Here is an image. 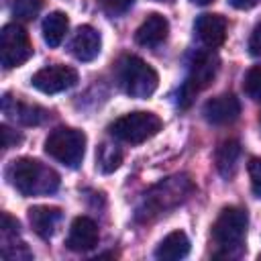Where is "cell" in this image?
Instances as JSON below:
<instances>
[{
    "instance_id": "cell-1",
    "label": "cell",
    "mask_w": 261,
    "mask_h": 261,
    "mask_svg": "<svg viewBox=\"0 0 261 261\" xmlns=\"http://www.w3.org/2000/svg\"><path fill=\"white\" fill-rule=\"evenodd\" d=\"M6 177L22 196H47L59 188L57 171L31 157L12 161L6 169Z\"/></svg>"
},
{
    "instance_id": "cell-2",
    "label": "cell",
    "mask_w": 261,
    "mask_h": 261,
    "mask_svg": "<svg viewBox=\"0 0 261 261\" xmlns=\"http://www.w3.org/2000/svg\"><path fill=\"white\" fill-rule=\"evenodd\" d=\"M116 77L122 92L133 98H149L159 84L157 71L137 55H126L118 61Z\"/></svg>"
},
{
    "instance_id": "cell-3",
    "label": "cell",
    "mask_w": 261,
    "mask_h": 261,
    "mask_svg": "<svg viewBox=\"0 0 261 261\" xmlns=\"http://www.w3.org/2000/svg\"><path fill=\"white\" fill-rule=\"evenodd\" d=\"M218 65H220V59L214 53V49H202L194 53L188 67L186 82L179 88V106H188L196 94H200L204 88L210 86V82L218 71Z\"/></svg>"
},
{
    "instance_id": "cell-4",
    "label": "cell",
    "mask_w": 261,
    "mask_h": 261,
    "mask_svg": "<svg viewBox=\"0 0 261 261\" xmlns=\"http://www.w3.org/2000/svg\"><path fill=\"white\" fill-rule=\"evenodd\" d=\"M45 153L67 167H77L86 153V135L77 128L59 126L45 139Z\"/></svg>"
},
{
    "instance_id": "cell-5",
    "label": "cell",
    "mask_w": 261,
    "mask_h": 261,
    "mask_svg": "<svg viewBox=\"0 0 261 261\" xmlns=\"http://www.w3.org/2000/svg\"><path fill=\"white\" fill-rule=\"evenodd\" d=\"M159 130H161V118L153 112H143V110L128 112L110 124V135L130 145L145 143L151 137H155Z\"/></svg>"
},
{
    "instance_id": "cell-6",
    "label": "cell",
    "mask_w": 261,
    "mask_h": 261,
    "mask_svg": "<svg viewBox=\"0 0 261 261\" xmlns=\"http://www.w3.org/2000/svg\"><path fill=\"white\" fill-rule=\"evenodd\" d=\"M247 224H249L247 212L239 206H228L218 214L212 226V237L222 251L230 253L243 245L247 234Z\"/></svg>"
},
{
    "instance_id": "cell-7",
    "label": "cell",
    "mask_w": 261,
    "mask_h": 261,
    "mask_svg": "<svg viewBox=\"0 0 261 261\" xmlns=\"http://www.w3.org/2000/svg\"><path fill=\"white\" fill-rule=\"evenodd\" d=\"M190 190H192V186L186 177H181V175L169 177V179L161 181L159 186H155L145 196V206L139 208V214H143L145 218H149L151 214H159V212L179 204Z\"/></svg>"
},
{
    "instance_id": "cell-8",
    "label": "cell",
    "mask_w": 261,
    "mask_h": 261,
    "mask_svg": "<svg viewBox=\"0 0 261 261\" xmlns=\"http://www.w3.org/2000/svg\"><path fill=\"white\" fill-rule=\"evenodd\" d=\"M33 55V45L20 24H6L0 33V61L6 69L22 65Z\"/></svg>"
},
{
    "instance_id": "cell-9",
    "label": "cell",
    "mask_w": 261,
    "mask_h": 261,
    "mask_svg": "<svg viewBox=\"0 0 261 261\" xmlns=\"http://www.w3.org/2000/svg\"><path fill=\"white\" fill-rule=\"evenodd\" d=\"M31 84L43 94H57L77 84V71L69 65H59V63L47 65L31 77Z\"/></svg>"
},
{
    "instance_id": "cell-10",
    "label": "cell",
    "mask_w": 261,
    "mask_h": 261,
    "mask_svg": "<svg viewBox=\"0 0 261 261\" xmlns=\"http://www.w3.org/2000/svg\"><path fill=\"white\" fill-rule=\"evenodd\" d=\"M204 118L210 124H228L239 118L241 114V102L232 94H220L210 98L202 108Z\"/></svg>"
},
{
    "instance_id": "cell-11",
    "label": "cell",
    "mask_w": 261,
    "mask_h": 261,
    "mask_svg": "<svg viewBox=\"0 0 261 261\" xmlns=\"http://www.w3.org/2000/svg\"><path fill=\"white\" fill-rule=\"evenodd\" d=\"M98 237H100V234H98L96 222H94L92 218H88V216H77V218L71 222V226H69L65 245H67V249L82 253V251L94 249V247L98 245Z\"/></svg>"
},
{
    "instance_id": "cell-12",
    "label": "cell",
    "mask_w": 261,
    "mask_h": 261,
    "mask_svg": "<svg viewBox=\"0 0 261 261\" xmlns=\"http://www.w3.org/2000/svg\"><path fill=\"white\" fill-rule=\"evenodd\" d=\"M100 47H102L100 33L94 27H90V24L77 27V31L73 33L71 43H69V51H71V55L77 61H92V59H96L98 53H100Z\"/></svg>"
},
{
    "instance_id": "cell-13",
    "label": "cell",
    "mask_w": 261,
    "mask_h": 261,
    "mask_svg": "<svg viewBox=\"0 0 261 261\" xmlns=\"http://www.w3.org/2000/svg\"><path fill=\"white\" fill-rule=\"evenodd\" d=\"M194 31L208 49H216L226 39V20L220 14H200L194 22Z\"/></svg>"
},
{
    "instance_id": "cell-14",
    "label": "cell",
    "mask_w": 261,
    "mask_h": 261,
    "mask_svg": "<svg viewBox=\"0 0 261 261\" xmlns=\"http://www.w3.org/2000/svg\"><path fill=\"white\" fill-rule=\"evenodd\" d=\"M167 33H169V22H167V18L161 16V14H157V12H153V14H149V16L141 22V27L137 29L135 41H137L139 45H143V47H157V45H161V43L167 39Z\"/></svg>"
},
{
    "instance_id": "cell-15",
    "label": "cell",
    "mask_w": 261,
    "mask_h": 261,
    "mask_svg": "<svg viewBox=\"0 0 261 261\" xmlns=\"http://www.w3.org/2000/svg\"><path fill=\"white\" fill-rule=\"evenodd\" d=\"M2 110L8 118L20 122V124H41L47 118V110L35 106V104H24L18 102L10 96H4L2 100Z\"/></svg>"
},
{
    "instance_id": "cell-16",
    "label": "cell",
    "mask_w": 261,
    "mask_h": 261,
    "mask_svg": "<svg viewBox=\"0 0 261 261\" xmlns=\"http://www.w3.org/2000/svg\"><path fill=\"white\" fill-rule=\"evenodd\" d=\"M61 220V210L55 206H33L29 210V222L41 239H49Z\"/></svg>"
},
{
    "instance_id": "cell-17",
    "label": "cell",
    "mask_w": 261,
    "mask_h": 261,
    "mask_svg": "<svg viewBox=\"0 0 261 261\" xmlns=\"http://www.w3.org/2000/svg\"><path fill=\"white\" fill-rule=\"evenodd\" d=\"M188 253H190V239L181 230L169 232L155 249V257L163 261H177L184 259Z\"/></svg>"
},
{
    "instance_id": "cell-18",
    "label": "cell",
    "mask_w": 261,
    "mask_h": 261,
    "mask_svg": "<svg viewBox=\"0 0 261 261\" xmlns=\"http://www.w3.org/2000/svg\"><path fill=\"white\" fill-rule=\"evenodd\" d=\"M239 155H241V147L237 141H224L220 143V147L216 149V169L220 171L222 177H232L237 171V163H239Z\"/></svg>"
},
{
    "instance_id": "cell-19",
    "label": "cell",
    "mask_w": 261,
    "mask_h": 261,
    "mask_svg": "<svg viewBox=\"0 0 261 261\" xmlns=\"http://www.w3.org/2000/svg\"><path fill=\"white\" fill-rule=\"evenodd\" d=\"M67 27H69V20L63 12L55 10L51 12L45 20H43V39L49 47H57L61 45L65 33H67Z\"/></svg>"
},
{
    "instance_id": "cell-20",
    "label": "cell",
    "mask_w": 261,
    "mask_h": 261,
    "mask_svg": "<svg viewBox=\"0 0 261 261\" xmlns=\"http://www.w3.org/2000/svg\"><path fill=\"white\" fill-rule=\"evenodd\" d=\"M96 159H98V165L102 171H114L118 165H120V151L114 147V145H108V143H102L98 147V153H96Z\"/></svg>"
},
{
    "instance_id": "cell-21",
    "label": "cell",
    "mask_w": 261,
    "mask_h": 261,
    "mask_svg": "<svg viewBox=\"0 0 261 261\" xmlns=\"http://www.w3.org/2000/svg\"><path fill=\"white\" fill-rule=\"evenodd\" d=\"M43 8V0H14L12 14L20 20H33Z\"/></svg>"
},
{
    "instance_id": "cell-22",
    "label": "cell",
    "mask_w": 261,
    "mask_h": 261,
    "mask_svg": "<svg viewBox=\"0 0 261 261\" xmlns=\"http://www.w3.org/2000/svg\"><path fill=\"white\" fill-rule=\"evenodd\" d=\"M243 90L249 98L261 100V65H255L247 71L245 82H243Z\"/></svg>"
},
{
    "instance_id": "cell-23",
    "label": "cell",
    "mask_w": 261,
    "mask_h": 261,
    "mask_svg": "<svg viewBox=\"0 0 261 261\" xmlns=\"http://www.w3.org/2000/svg\"><path fill=\"white\" fill-rule=\"evenodd\" d=\"M133 2H135V0H100V6H102V10H104L106 14H110V16H120V14H124V12L133 6Z\"/></svg>"
},
{
    "instance_id": "cell-24",
    "label": "cell",
    "mask_w": 261,
    "mask_h": 261,
    "mask_svg": "<svg viewBox=\"0 0 261 261\" xmlns=\"http://www.w3.org/2000/svg\"><path fill=\"white\" fill-rule=\"evenodd\" d=\"M249 177H251L253 194L261 198V157H255L249 161Z\"/></svg>"
},
{
    "instance_id": "cell-25",
    "label": "cell",
    "mask_w": 261,
    "mask_h": 261,
    "mask_svg": "<svg viewBox=\"0 0 261 261\" xmlns=\"http://www.w3.org/2000/svg\"><path fill=\"white\" fill-rule=\"evenodd\" d=\"M249 53L251 55H261V20L255 24V29L249 37Z\"/></svg>"
},
{
    "instance_id": "cell-26",
    "label": "cell",
    "mask_w": 261,
    "mask_h": 261,
    "mask_svg": "<svg viewBox=\"0 0 261 261\" xmlns=\"http://www.w3.org/2000/svg\"><path fill=\"white\" fill-rule=\"evenodd\" d=\"M0 133H2V147L4 149H10L12 145H16L20 141V135L12 133L8 126H0Z\"/></svg>"
},
{
    "instance_id": "cell-27",
    "label": "cell",
    "mask_w": 261,
    "mask_h": 261,
    "mask_svg": "<svg viewBox=\"0 0 261 261\" xmlns=\"http://www.w3.org/2000/svg\"><path fill=\"white\" fill-rule=\"evenodd\" d=\"M228 2L239 10H249V8H253L257 4V0H228Z\"/></svg>"
},
{
    "instance_id": "cell-28",
    "label": "cell",
    "mask_w": 261,
    "mask_h": 261,
    "mask_svg": "<svg viewBox=\"0 0 261 261\" xmlns=\"http://www.w3.org/2000/svg\"><path fill=\"white\" fill-rule=\"evenodd\" d=\"M194 4H200V6H206V4H210L212 0H192Z\"/></svg>"
},
{
    "instance_id": "cell-29",
    "label": "cell",
    "mask_w": 261,
    "mask_h": 261,
    "mask_svg": "<svg viewBox=\"0 0 261 261\" xmlns=\"http://www.w3.org/2000/svg\"><path fill=\"white\" fill-rule=\"evenodd\" d=\"M157 2H161V0H157Z\"/></svg>"
}]
</instances>
